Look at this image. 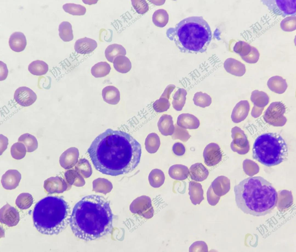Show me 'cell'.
<instances>
[{
  "label": "cell",
  "instance_id": "cell-1",
  "mask_svg": "<svg viewBox=\"0 0 296 252\" xmlns=\"http://www.w3.org/2000/svg\"><path fill=\"white\" fill-rule=\"evenodd\" d=\"M87 152L97 170L113 176L133 171L140 162L142 153L140 144L131 135L110 128L94 139Z\"/></svg>",
  "mask_w": 296,
  "mask_h": 252
},
{
  "label": "cell",
  "instance_id": "cell-2",
  "mask_svg": "<svg viewBox=\"0 0 296 252\" xmlns=\"http://www.w3.org/2000/svg\"><path fill=\"white\" fill-rule=\"evenodd\" d=\"M113 215L110 203L104 197L91 195L75 205L69 224L75 235L82 240H95L110 233Z\"/></svg>",
  "mask_w": 296,
  "mask_h": 252
},
{
  "label": "cell",
  "instance_id": "cell-3",
  "mask_svg": "<svg viewBox=\"0 0 296 252\" xmlns=\"http://www.w3.org/2000/svg\"><path fill=\"white\" fill-rule=\"evenodd\" d=\"M235 201L244 213L256 216L270 213L276 206L277 191L272 184L261 176L250 177L234 186Z\"/></svg>",
  "mask_w": 296,
  "mask_h": 252
},
{
  "label": "cell",
  "instance_id": "cell-4",
  "mask_svg": "<svg viewBox=\"0 0 296 252\" xmlns=\"http://www.w3.org/2000/svg\"><path fill=\"white\" fill-rule=\"evenodd\" d=\"M212 33L208 23L199 16L185 18L166 32L167 37L174 41L180 51L192 54L207 50L212 40Z\"/></svg>",
  "mask_w": 296,
  "mask_h": 252
},
{
  "label": "cell",
  "instance_id": "cell-5",
  "mask_svg": "<svg viewBox=\"0 0 296 252\" xmlns=\"http://www.w3.org/2000/svg\"><path fill=\"white\" fill-rule=\"evenodd\" d=\"M70 211L68 203L62 198L48 196L36 204L33 212L34 225L40 233L57 235L69 223Z\"/></svg>",
  "mask_w": 296,
  "mask_h": 252
},
{
  "label": "cell",
  "instance_id": "cell-6",
  "mask_svg": "<svg viewBox=\"0 0 296 252\" xmlns=\"http://www.w3.org/2000/svg\"><path fill=\"white\" fill-rule=\"evenodd\" d=\"M287 144L283 137L276 133H268L258 136L252 148L253 159L270 167L285 161L288 156Z\"/></svg>",
  "mask_w": 296,
  "mask_h": 252
},
{
  "label": "cell",
  "instance_id": "cell-7",
  "mask_svg": "<svg viewBox=\"0 0 296 252\" xmlns=\"http://www.w3.org/2000/svg\"><path fill=\"white\" fill-rule=\"evenodd\" d=\"M286 111L284 104L280 101L272 102L265 111L263 115L264 121L275 126H281L286 123V119L284 115Z\"/></svg>",
  "mask_w": 296,
  "mask_h": 252
},
{
  "label": "cell",
  "instance_id": "cell-8",
  "mask_svg": "<svg viewBox=\"0 0 296 252\" xmlns=\"http://www.w3.org/2000/svg\"><path fill=\"white\" fill-rule=\"evenodd\" d=\"M130 209L132 213L147 219L152 217L154 212L151 200L146 195H142L136 198L130 204Z\"/></svg>",
  "mask_w": 296,
  "mask_h": 252
},
{
  "label": "cell",
  "instance_id": "cell-9",
  "mask_svg": "<svg viewBox=\"0 0 296 252\" xmlns=\"http://www.w3.org/2000/svg\"><path fill=\"white\" fill-rule=\"evenodd\" d=\"M264 1L268 8L276 14L285 16L296 13V0Z\"/></svg>",
  "mask_w": 296,
  "mask_h": 252
},
{
  "label": "cell",
  "instance_id": "cell-10",
  "mask_svg": "<svg viewBox=\"0 0 296 252\" xmlns=\"http://www.w3.org/2000/svg\"><path fill=\"white\" fill-rule=\"evenodd\" d=\"M204 162L208 166H214L219 163L222 159V154L219 145L211 143L205 147L203 153Z\"/></svg>",
  "mask_w": 296,
  "mask_h": 252
},
{
  "label": "cell",
  "instance_id": "cell-11",
  "mask_svg": "<svg viewBox=\"0 0 296 252\" xmlns=\"http://www.w3.org/2000/svg\"><path fill=\"white\" fill-rule=\"evenodd\" d=\"M0 220L1 223L8 226H15L20 220L19 213L14 207L7 203L0 209Z\"/></svg>",
  "mask_w": 296,
  "mask_h": 252
},
{
  "label": "cell",
  "instance_id": "cell-12",
  "mask_svg": "<svg viewBox=\"0 0 296 252\" xmlns=\"http://www.w3.org/2000/svg\"><path fill=\"white\" fill-rule=\"evenodd\" d=\"M14 99L20 105L27 107L32 105L36 101L37 96L30 88L26 86H21L15 91Z\"/></svg>",
  "mask_w": 296,
  "mask_h": 252
},
{
  "label": "cell",
  "instance_id": "cell-13",
  "mask_svg": "<svg viewBox=\"0 0 296 252\" xmlns=\"http://www.w3.org/2000/svg\"><path fill=\"white\" fill-rule=\"evenodd\" d=\"M21 178V174L18 171L10 169L2 175L1 182L4 188L7 190H12L18 186Z\"/></svg>",
  "mask_w": 296,
  "mask_h": 252
},
{
  "label": "cell",
  "instance_id": "cell-14",
  "mask_svg": "<svg viewBox=\"0 0 296 252\" xmlns=\"http://www.w3.org/2000/svg\"><path fill=\"white\" fill-rule=\"evenodd\" d=\"M249 109V104L247 100L240 101L232 110L231 115L232 121L238 123L245 119L248 115Z\"/></svg>",
  "mask_w": 296,
  "mask_h": 252
},
{
  "label": "cell",
  "instance_id": "cell-15",
  "mask_svg": "<svg viewBox=\"0 0 296 252\" xmlns=\"http://www.w3.org/2000/svg\"><path fill=\"white\" fill-rule=\"evenodd\" d=\"M97 46V43L95 40L85 37L79 39L76 41L74 48L77 53L86 54L93 52Z\"/></svg>",
  "mask_w": 296,
  "mask_h": 252
},
{
  "label": "cell",
  "instance_id": "cell-16",
  "mask_svg": "<svg viewBox=\"0 0 296 252\" xmlns=\"http://www.w3.org/2000/svg\"><path fill=\"white\" fill-rule=\"evenodd\" d=\"M224 67L227 72L236 76H243L246 71L245 64L232 58H228L225 61Z\"/></svg>",
  "mask_w": 296,
  "mask_h": 252
},
{
  "label": "cell",
  "instance_id": "cell-17",
  "mask_svg": "<svg viewBox=\"0 0 296 252\" xmlns=\"http://www.w3.org/2000/svg\"><path fill=\"white\" fill-rule=\"evenodd\" d=\"M214 193L221 197L226 194L230 189V182L227 177L221 175L218 177L211 185Z\"/></svg>",
  "mask_w": 296,
  "mask_h": 252
},
{
  "label": "cell",
  "instance_id": "cell-18",
  "mask_svg": "<svg viewBox=\"0 0 296 252\" xmlns=\"http://www.w3.org/2000/svg\"><path fill=\"white\" fill-rule=\"evenodd\" d=\"M27 40L24 34L20 32H15L10 36L9 44L10 48L16 52L23 51L27 45Z\"/></svg>",
  "mask_w": 296,
  "mask_h": 252
},
{
  "label": "cell",
  "instance_id": "cell-19",
  "mask_svg": "<svg viewBox=\"0 0 296 252\" xmlns=\"http://www.w3.org/2000/svg\"><path fill=\"white\" fill-rule=\"evenodd\" d=\"M177 123L178 126L182 128L190 129L197 128L200 124L196 117L188 113L180 114L177 118Z\"/></svg>",
  "mask_w": 296,
  "mask_h": 252
},
{
  "label": "cell",
  "instance_id": "cell-20",
  "mask_svg": "<svg viewBox=\"0 0 296 252\" xmlns=\"http://www.w3.org/2000/svg\"><path fill=\"white\" fill-rule=\"evenodd\" d=\"M43 186L46 192L49 194L60 193L64 190V185L58 177H51L45 180Z\"/></svg>",
  "mask_w": 296,
  "mask_h": 252
},
{
  "label": "cell",
  "instance_id": "cell-21",
  "mask_svg": "<svg viewBox=\"0 0 296 252\" xmlns=\"http://www.w3.org/2000/svg\"><path fill=\"white\" fill-rule=\"evenodd\" d=\"M157 125L159 131L164 136L171 135L174 133L175 126L173 118L170 115H162L160 118Z\"/></svg>",
  "mask_w": 296,
  "mask_h": 252
},
{
  "label": "cell",
  "instance_id": "cell-22",
  "mask_svg": "<svg viewBox=\"0 0 296 252\" xmlns=\"http://www.w3.org/2000/svg\"><path fill=\"white\" fill-rule=\"evenodd\" d=\"M188 190V194L192 203L195 205L200 204L204 199V191L201 184L194 181H190L189 182Z\"/></svg>",
  "mask_w": 296,
  "mask_h": 252
},
{
  "label": "cell",
  "instance_id": "cell-23",
  "mask_svg": "<svg viewBox=\"0 0 296 252\" xmlns=\"http://www.w3.org/2000/svg\"><path fill=\"white\" fill-rule=\"evenodd\" d=\"M189 174L192 180L202 182L208 177L209 172L207 168L201 163L192 165L189 168Z\"/></svg>",
  "mask_w": 296,
  "mask_h": 252
},
{
  "label": "cell",
  "instance_id": "cell-24",
  "mask_svg": "<svg viewBox=\"0 0 296 252\" xmlns=\"http://www.w3.org/2000/svg\"><path fill=\"white\" fill-rule=\"evenodd\" d=\"M102 95L104 101L110 104H117L120 99L119 91L117 88L112 86H108L103 88L102 90Z\"/></svg>",
  "mask_w": 296,
  "mask_h": 252
},
{
  "label": "cell",
  "instance_id": "cell-25",
  "mask_svg": "<svg viewBox=\"0 0 296 252\" xmlns=\"http://www.w3.org/2000/svg\"><path fill=\"white\" fill-rule=\"evenodd\" d=\"M267 84L271 91L279 94L284 93L288 87L286 79L279 76H274L270 77L268 79Z\"/></svg>",
  "mask_w": 296,
  "mask_h": 252
},
{
  "label": "cell",
  "instance_id": "cell-26",
  "mask_svg": "<svg viewBox=\"0 0 296 252\" xmlns=\"http://www.w3.org/2000/svg\"><path fill=\"white\" fill-rule=\"evenodd\" d=\"M189 171L186 166L181 164L173 165L170 166L168 171L169 176L173 179L182 180L186 179L189 175Z\"/></svg>",
  "mask_w": 296,
  "mask_h": 252
},
{
  "label": "cell",
  "instance_id": "cell-27",
  "mask_svg": "<svg viewBox=\"0 0 296 252\" xmlns=\"http://www.w3.org/2000/svg\"><path fill=\"white\" fill-rule=\"evenodd\" d=\"M125 48L121 45L114 43L108 46L105 51V57L108 61L113 63L115 58L119 55L125 56Z\"/></svg>",
  "mask_w": 296,
  "mask_h": 252
},
{
  "label": "cell",
  "instance_id": "cell-28",
  "mask_svg": "<svg viewBox=\"0 0 296 252\" xmlns=\"http://www.w3.org/2000/svg\"><path fill=\"white\" fill-rule=\"evenodd\" d=\"M115 69L118 72L126 73L129 72L132 68V64L127 57L119 55L116 57L113 62Z\"/></svg>",
  "mask_w": 296,
  "mask_h": 252
},
{
  "label": "cell",
  "instance_id": "cell-29",
  "mask_svg": "<svg viewBox=\"0 0 296 252\" xmlns=\"http://www.w3.org/2000/svg\"><path fill=\"white\" fill-rule=\"evenodd\" d=\"M145 148L149 153H156L160 146V138L156 133H152L148 135L146 137L145 143Z\"/></svg>",
  "mask_w": 296,
  "mask_h": 252
},
{
  "label": "cell",
  "instance_id": "cell-30",
  "mask_svg": "<svg viewBox=\"0 0 296 252\" xmlns=\"http://www.w3.org/2000/svg\"><path fill=\"white\" fill-rule=\"evenodd\" d=\"M251 100L254 106L259 108H264L268 103L269 98L265 93L255 90L251 93Z\"/></svg>",
  "mask_w": 296,
  "mask_h": 252
},
{
  "label": "cell",
  "instance_id": "cell-31",
  "mask_svg": "<svg viewBox=\"0 0 296 252\" xmlns=\"http://www.w3.org/2000/svg\"><path fill=\"white\" fill-rule=\"evenodd\" d=\"M165 176L161 170L155 168L150 172L148 176V180L150 185L154 188H158L164 183Z\"/></svg>",
  "mask_w": 296,
  "mask_h": 252
},
{
  "label": "cell",
  "instance_id": "cell-32",
  "mask_svg": "<svg viewBox=\"0 0 296 252\" xmlns=\"http://www.w3.org/2000/svg\"><path fill=\"white\" fill-rule=\"evenodd\" d=\"M48 70V65L44 61L39 60L32 61L28 66L29 71L34 75L41 76L45 75Z\"/></svg>",
  "mask_w": 296,
  "mask_h": 252
},
{
  "label": "cell",
  "instance_id": "cell-33",
  "mask_svg": "<svg viewBox=\"0 0 296 252\" xmlns=\"http://www.w3.org/2000/svg\"><path fill=\"white\" fill-rule=\"evenodd\" d=\"M18 141L22 143L25 145L27 152H33L38 147V142L36 137L28 133L21 135L18 139Z\"/></svg>",
  "mask_w": 296,
  "mask_h": 252
},
{
  "label": "cell",
  "instance_id": "cell-34",
  "mask_svg": "<svg viewBox=\"0 0 296 252\" xmlns=\"http://www.w3.org/2000/svg\"><path fill=\"white\" fill-rule=\"evenodd\" d=\"M110 65L106 62L101 61L95 64L91 68L92 75L95 78H101L108 75L110 72Z\"/></svg>",
  "mask_w": 296,
  "mask_h": 252
},
{
  "label": "cell",
  "instance_id": "cell-35",
  "mask_svg": "<svg viewBox=\"0 0 296 252\" xmlns=\"http://www.w3.org/2000/svg\"><path fill=\"white\" fill-rule=\"evenodd\" d=\"M186 90L183 88H179L175 93L173 96L172 104L173 108L176 110H182L186 102Z\"/></svg>",
  "mask_w": 296,
  "mask_h": 252
},
{
  "label": "cell",
  "instance_id": "cell-36",
  "mask_svg": "<svg viewBox=\"0 0 296 252\" xmlns=\"http://www.w3.org/2000/svg\"><path fill=\"white\" fill-rule=\"evenodd\" d=\"M58 31L59 37L63 41H69L73 39L72 26L69 22H62L59 25Z\"/></svg>",
  "mask_w": 296,
  "mask_h": 252
},
{
  "label": "cell",
  "instance_id": "cell-37",
  "mask_svg": "<svg viewBox=\"0 0 296 252\" xmlns=\"http://www.w3.org/2000/svg\"><path fill=\"white\" fill-rule=\"evenodd\" d=\"M169 19V15L166 11L163 9L156 10L153 13L152 17V21L156 26L163 27L168 23Z\"/></svg>",
  "mask_w": 296,
  "mask_h": 252
},
{
  "label": "cell",
  "instance_id": "cell-38",
  "mask_svg": "<svg viewBox=\"0 0 296 252\" xmlns=\"http://www.w3.org/2000/svg\"><path fill=\"white\" fill-rule=\"evenodd\" d=\"M33 197L30 194L23 193H21L18 196L15 203L20 209L25 210L29 208L33 204Z\"/></svg>",
  "mask_w": 296,
  "mask_h": 252
},
{
  "label": "cell",
  "instance_id": "cell-39",
  "mask_svg": "<svg viewBox=\"0 0 296 252\" xmlns=\"http://www.w3.org/2000/svg\"><path fill=\"white\" fill-rule=\"evenodd\" d=\"M193 100L195 105L203 108L209 106L212 102V98L209 95L201 91L194 94Z\"/></svg>",
  "mask_w": 296,
  "mask_h": 252
},
{
  "label": "cell",
  "instance_id": "cell-40",
  "mask_svg": "<svg viewBox=\"0 0 296 252\" xmlns=\"http://www.w3.org/2000/svg\"><path fill=\"white\" fill-rule=\"evenodd\" d=\"M66 12L73 15H83L86 12V8L82 5L74 3H67L63 6Z\"/></svg>",
  "mask_w": 296,
  "mask_h": 252
},
{
  "label": "cell",
  "instance_id": "cell-41",
  "mask_svg": "<svg viewBox=\"0 0 296 252\" xmlns=\"http://www.w3.org/2000/svg\"><path fill=\"white\" fill-rule=\"evenodd\" d=\"M11 155L14 159L19 160L23 158L27 152L25 145L22 143L17 142L13 144L10 149Z\"/></svg>",
  "mask_w": 296,
  "mask_h": 252
},
{
  "label": "cell",
  "instance_id": "cell-42",
  "mask_svg": "<svg viewBox=\"0 0 296 252\" xmlns=\"http://www.w3.org/2000/svg\"><path fill=\"white\" fill-rule=\"evenodd\" d=\"M251 48L252 46L247 42L239 41L235 44L234 47V50L235 52L238 54L242 57L249 54L251 51Z\"/></svg>",
  "mask_w": 296,
  "mask_h": 252
},
{
  "label": "cell",
  "instance_id": "cell-43",
  "mask_svg": "<svg viewBox=\"0 0 296 252\" xmlns=\"http://www.w3.org/2000/svg\"><path fill=\"white\" fill-rule=\"evenodd\" d=\"M281 28L286 32H291L296 29L295 16L288 17L283 19L280 23Z\"/></svg>",
  "mask_w": 296,
  "mask_h": 252
},
{
  "label": "cell",
  "instance_id": "cell-44",
  "mask_svg": "<svg viewBox=\"0 0 296 252\" xmlns=\"http://www.w3.org/2000/svg\"><path fill=\"white\" fill-rule=\"evenodd\" d=\"M168 99L161 96L160 98L156 100L153 104V108L158 113H162L168 110L170 107V104Z\"/></svg>",
  "mask_w": 296,
  "mask_h": 252
},
{
  "label": "cell",
  "instance_id": "cell-45",
  "mask_svg": "<svg viewBox=\"0 0 296 252\" xmlns=\"http://www.w3.org/2000/svg\"><path fill=\"white\" fill-rule=\"evenodd\" d=\"M191 136L186 130L177 125H175L174 131L172 136L173 139H179L183 142H185L188 141Z\"/></svg>",
  "mask_w": 296,
  "mask_h": 252
},
{
  "label": "cell",
  "instance_id": "cell-46",
  "mask_svg": "<svg viewBox=\"0 0 296 252\" xmlns=\"http://www.w3.org/2000/svg\"><path fill=\"white\" fill-rule=\"evenodd\" d=\"M131 2L133 7L138 14H143L149 10L148 4L145 0H132Z\"/></svg>",
  "mask_w": 296,
  "mask_h": 252
},
{
  "label": "cell",
  "instance_id": "cell-47",
  "mask_svg": "<svg viewBox=\"0 0 296 252\" xmlns=\"http://www.w3.org/2000/svg\"><path fill=\"white\" fill-rule=\"evenodd\" d=\"M260 54L258 50L255 47L252 46L249 53L247 55L242 57V59L246 62L249 64H255L259 60Z\"/></svg>",
  "mask_w": 296,
  "mask_h": 252
},
{
  "label": "cell",
  "instance_id": "cell-48",
  "mask_svg": "<svg viewBox=\"0 0 296 252\" xmlns=\"http://www.w3.org/2000/svg\"><path fill=\"white\" fill-rule=\"evenodd\" d=\"M208 247L206 242L203 241L194 242L189 248V252H208Z\"/></svg>",
  "mask_w": 296,
  "mask_h": 252
},
{
  "label": "cell",
  "instance_id": "cell-49",
  "mask_svg": "<svg viewBox=\"0 0 296 252\" xmlns=\"http://www.w3.org/2000/svg\"><path fill=\"white\" fill-rule=\"evenodd\" d=\"M207 197L208 203L211 206H214L218 203L220 197L214 193L210 185L207 191Z\"/></svg>",
  "mask_w": 296,
  "mask_h": 252
},
{
  "label": "cell",
  "instance_id": "cell-50",
  "mask_svg": "<svg viewBox=\"0 0 296 252\" xmlns=\"http://www.w3.org/2000/svg\"><path fill=\"white\" fill-rule=\"evenodd\" d=\"M172 151L176 155L181 156L185 153L186 150L184 145L180 142L175 143L172 147Z\"/></svg>",
  "mask_w": 296,
  "mask_h": 252
},
{
  "label": "cell",
  "instance_id": "cell-51",
  "mask_svg": "<svg viewBox=\"0 0 296 252\" xmlns=\"http://www.w3.org/2000/svg\"><path fill=\"white\" fill-rule=\"evenodd\" d=\"M0 80H5L8 76V71L6 64L3 61H0Z\"/></svg>",
  "mask_w": 296,
  "mask_h": 252
},
{
  "label": "cell",
  "instance_id": "cell-52",
  "mask_svg": "<svg viewBox=\"0 0 296 252\" xmlns=\"http://www.w3.org/2000/svg\"><path fill=\"white\" fill-rule=\"evenodd\" d=\"M8 139L6 137L2 134H0V155H2L7 148L8 144Z\"/></svg>",
  "mask_w": 296,
  "mask_h": 252
},
{
  "label": "cell",
  "instance_id": "cell-53",
  "mask_svg": "<svg viewBox=\"0 0 296 252\" xmlns=\"http://www.w3.org/2000/svg\"><path fill=\"white\" fill-rule=\"evenodd\" d=\"M96 1V0H95V1H85V0L84 1V0H83V2H84V3H85L86 4H90V3H89V2H90V3H91V4H92L95 3H96L97 2H96V1Z\"/></svg>",
  "mask_w": 296,
  "mask_h": 252
}]
</instances>
